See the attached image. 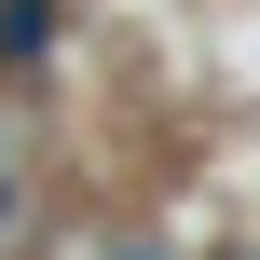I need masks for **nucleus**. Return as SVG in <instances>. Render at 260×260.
<instances>
[{
    "label": "nucleus",
    "mask_w": 260,
    "mask_h": 260,
    "mask_svg": "<svg viewBox=\"0 0 260 260\" xmlns=\"http://www.w3.org/2000/svg\"><path fill=\"white\" fill-rule=\"evenodd\" d=\"M41 41H55V0H0V69H27Z\"/></svg>",
    "instance_id": "f257e3e1"
}]
</instances>
